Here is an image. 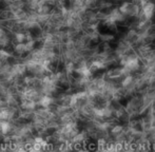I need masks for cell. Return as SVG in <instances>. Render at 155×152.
<instances>
[{
  "label": "cell",
  "instance_id": "obj_1",
  "mask_svg": "<svg viewBox=\"0 0 155 152\" xmlns=\"http://www.w3.org/2000/svg\"><path fill=\"white\" fill-rule=\"evenodd\" d=\"M142 14L146 17V19H151L153 17L155 13V4L153 2H146L144 5H142Z\"/></svg>",
  "mask_w": 155,
  "mask_h": 152
},
{
  "label": "cell",
  "instance_id": "obj_2",
  "mask_svg": "<svg viewBox=\"0 0 155 152\" xmlns=\"http://www.w3.org/2000/svg\"><path fill=\"white\" fill-rule=\"evenodd\" d=\"M52 103H53V99H52V97L49 96V95H44V96H42L39 99V105L44 108L50 107V106L52 105Z\"/></svg>",
  "mask_w": 155,
  "mask_h": 152
},
{
  "label": "cell",
  "instance_id": "obj_3",
  "mask_svg": "<svg viewBox=\"0 0 155 152\" xmlns=\"http://www.w3.org/2000/svg\"><path fill=\"white\" fill-rule=\"evenodd\" d=\"M10 127L11 126L7 121H1V123H0V131L2 132L3 134H5L10 131Z\"/></svg>",
  "mask_w": 155,
  "mask_h": 152
},
{
  "label": "cell",
  "instance_id": "obj_4",
  "mask_svg": "<svg viewBox=\"0 0 155 152\" xmlns=\"http://www.w3.org/2000/svg\"><path fill=\"white\" fill-rule=\"evenodd\" d=\"M16 40H17V43H23L25 40V35L22 33H17L16 34Z\"/></svg>",
  "mask_w": 155,
  "mask_h": 152
},
{
  "label": "cell",
  "instance_id": "obj_5",
  "mask_svg": "<svg viewBox=\"0 0 155 152\" xmlns=\"http://www.w3.org/2000/svg\"><path fill=\"white\" fill-rule=\"evenodd\" d=\"M17 152H27V150L24 149V148H20V149L17 150Z\"/></svg>",
  "mask_w": 155,
  "mask_h": 152
},
{
  "label": "cell",
  "instance_id": "obj_6",
  "mask_svg": "<svg viewBox=\"0 0 155 152\" xmlns=\"http://www.w3.org/2000/svg\"><path fill=\"white\" fill-rule=\"evenodd\" d=\"M5 34H4V31H3L2 29H0V38L2 37V36H4Z\"/></svg>",
  "mask_w": 155,
  "mask_h": 152
},
{
  "label": "cell",
  "instance_id": "obj_7",
  "mask_svg": "<svg viewBox=\"0 0 155 152\" xmlns=\"http://www.w3.org/2000/svg\"><path fill=\"white\" fill-rule=\"evenodd\" d=\"M114 1H116V2H118V1H124V0H114Z\"/></svg>",
  "mask_w": 155,
  "mask_h": 152
}]
</instances>
